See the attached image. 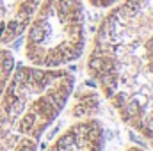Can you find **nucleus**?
Wrapping results in <instances>:
<instances>
[{
  "instance_id": "obj_1",
  "label": "nucleus",
  "mask_w": 153,
  "mask_h": 151,
  "mask_svg": "<svg viewBox=\"0 0 153 151\" xmlns=\"http://www.w3.org/2000/svg\"><path fill=\"white\" fill-rule=\"evenodd\" d=\"M150 50H153V0H119L96 29L85 71L105 96L117 76Z\"/></svg>"
},
{
  "instance_id": "obj_2",
  "label": "nucleus",
  "mask_w": 153,
  "mask_h": 151,
  "mask_svg": "<svg viewBox=\"0 0 153 151\" xmlns=\"http://www.w3.org/2000/svg\"><path fill=\"white\" fill-rule=\"evenodd\" d=\"M73 87L75 75L64 68L14 66L0 96V124L38 141L66 109Z\"/></svg>"
},
{
  "instance_id": "obj_3",
  "label": "nucleus",
  "mask_w": 153,
  "mask_h": 151,
  "mask_svg": "<svg viewBox=\"0 0 153 151\" xmlns=\"http://www.w3.org/2000/svg\"><path fill=\"white\" fill-rule=\"evenodd\" d=\"M23 57L41 68H62L85 52L84 0H39L25 30Z\"/></svg>"
},
{
  "instance_id": "obj_4",
  "label": "nucleus",
  "mask_w": 153,
  "mask_h": 151,
  "mask_svg": "<svg viewBox=\"0 0 153 151\" xmlns=\"http://www.w3.org/2000/svg\"><path fill=\"white\" fill-rule=\"evenodd\" d=\"M105 98L119 119L153 150V50L117 76Z\"/></svg>"
},
{
  "instance_id": "obj_5",
  "label": "nucleus",
  "mask_w": 153,
  "mask_h": 151,
  "mask_svg": "<svg viewBox=\"0 0 153 151\" xmlns=\"http://www.w3.org/2000/svg\"><path fill=\"white\" fill-rule=\"evenodd\" d=\"M105 144L103 123L96 117L73 121L45 151H102Z\"/></svg>"
},
{
  "instance_id": "obj_6",
  "label": "nucleus",
  "mask_w": 153,
  "mask_h": 151,
  "mask_svg": "<svg viewBox=\"0 0 153 151\" xmlns=\"http://www.w3.org/2000/svg\"><path fill=\"white\" fill-rule=\"evenodd\" d=\"M39 0H0V44H11L20 38L34 14Z\"/></svg>"
},
{
  "instance_id": "obj_7",
  "label": "nucleus",
  "mask_w": 153,
  "mask_h": 151,
  "mask_svg": "<svg viewBox=\"0 0 153 151\" xmlns=\"http://www.w3.org/2000/svg\"><path fill=\"white\" fill-rule=\"evenodd\" d=\"M68 115L78 121V119H89V117H96L100 112V91L98 87H91V85H78L73 87L71 96L66 103Z\"/></svg>"
},
{
  "instance_id": "obj_8",
  "label": "nucleus",
  "mask_w": 153,
  "mask_h": 151,
  "mask_svg": "<svg viewBox=\"0 0 153 151\" xmlns=\"http://www.w3.org/2000/svg\"><path fill=\"white\" fill-rule=\"evenodd\" d=\"M0 151H38V141L14 133L0 124Z\"/></svg>"
},
{
  "instance_id": "obj_9",
  "label": "nucleus",
  "mask_w": 153,
  "mask_h": 151,
  "mask_svg": "<svg viewBox=\"0 0 153 151\" xmlns=\"http://www.w3.org/2000/svg\"><path fill=\"white\" fill-rule=\"evenodd\" d=\"M14 66L16 64H14L13 53L5 46L0 44V96H2V91H4V87H5V84H7L11 73H13Z\"/></svg>"
},
{
  "instance_id": "obj_10",
  "label": "nucleus",
  "mask_w": 153,
  "mask_h": 151,
  "mask_svg": "<svg viewBox=\"0 0 153 151\" xmlns=\"http://www.w3.org/2000/svg\"><path fill=\"white\" fill-rule=\"evenodd\" d=\"M84 2L89 4L91 7H96V9H109L114 4H117L119 0H84Z\"/></svg>"
},
{
  "instance_id": "obj_11",
  "label": "nucleus",
  "mask_w": 153,
  "mask_h": 151,
  "mask_svg": "<svg viewBox=\"0 0 153 151\" xmlns=\"http://www.w3.org/2000/svg\"><path fill=\"white\" fill-rule=\"evenodd\" d=\"M125 151H146V150H143V148H139V146H130V148H126Z\"/></svg>"
}]
</instances>
